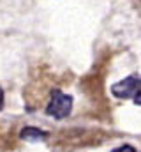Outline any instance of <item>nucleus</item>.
<instances>
[{
	"label": "nucleus",
	"instance_id": "f257e3e1",
	"mask_svg": "<svg viewBox=\"0 0 141 152\" xmlns=\"http://www.w3.org/2000/svg\"><path fill=\"white\" fill-rule=\"evenodd\" d=\"M72 112V97L64 94L62 90H51V99L46 106V113L49 117H55L58 120L69 117Z\"/></svg>",
	"mask_w": 141,
	"mask_h": 152
},
{
	"label": "nucleus",
	"instance_id": "f03ea898",
	"mask_svg": "<svg viewBox=\"0 0 141 152\" xmlns=\"http://www.w3.org/2000/svg\"><path fill=\"white\" fill-rule=\"evenodd\" d=\"M140 90H141V81H140V78L134 75L127 76V78H124V80H120V81H116V83L111 85L113 96H116L120 99H131Z\"/></svg>",
	"mask_w": 141,
	"mask_h": 152
},
{
	"label": "nucleus",
	"instance_id": "7ed1b4c3",
	"mask_svg": "<svg viewBox=\"0 0 141 152\" xmlns=\"http://www.w3.org/2000/svg\"><path fill=\"white\" fill-rule=\"evenodd\" d=\"M20 136H21V140H27V142H41V140L48 138V133H44L37 127H23Z\"/></svg>",
	"mask_w": 141,
	"mask_h": 152
},
{
	"label": "nucleus",
	"instance_id": "20e7f679",
	"mask_svg": "<svg viewBox=\"0 0 141 152\" xmlns=\"http://www.w3.org/2000/svg\"><path fill=\"white\" fill-rule=\"evenodd\" d=\"M113 152H136V149H134L132 145H122V147L115 149Z\"/></svg>",
	"mask_w": 141,
	"mask_h": 152
},
{
	"label": "nucleus",
	"instance_id": "39448f33",
	"mask_svg": "<svg viewBox=\"0 0 141 152\" xmlns=\"http://www.w3.org/2000/svg\"><path fill=\"white\" fill-rule=\"evenodd\" d=\"M134 103H136V104H141V90L134 96Z\"/></svg>",
	"mask_w": 141,
	"mask_h": 152
},
{
	"label": "nucleus",
	"instance_id": "423d86ee",
	"mask_svg": "<svg viewBox=\"0 0 141 152\" xmlns=\"http://www.w3.org/2000/svg\"><path fill=\"white\" fill-rule=\"evenodd\" d=\"M2 106H4V90L0 87V110H2Z\"/></svg>",
	"mask_w": 141,
	"mask_h": 152
}]
</instances>
